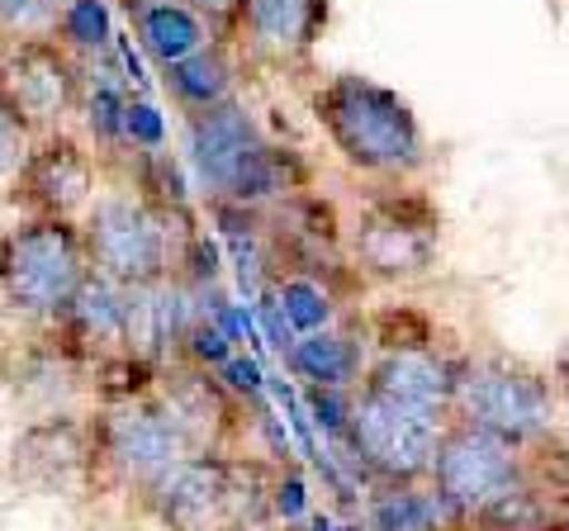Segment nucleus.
Listing matches in <instances>:
<instances>
[{
    "label": "nucleus",
    "mask_w": 569,
    "mask_h": 531,
    "mask_svg": "<svg viewBox=\"0 0 569 531\" xmlns=\"http://www.w3.org/2000/svg\"><path fill=\"white\" fill-rule=\"evenodd\" d=\"M190 162L219 204L247 209L290 190V157L266 143L257 119L233 100L190 114Z\"/></svg>",
    "instance_id": "nucleus-2"
},
{
    "label": "nucleus",
    "mask_w": 569,
    "mask_h": 531,
    "mask_svg": "<svg viewBox=\"0 0 569 531\" xmlns=\"http://www.w3.org/2000/svg\"><path fill=\"white\" fill-rule=\"evenodd\" d=\"M194 14H209V20H223V14H233L242 0H186Z\"/></svg>",
    "instance_id": "nucleus-27"
},
{
    "label": "nucleus",
    "mask_w": 569,
    "mask_h": 531,
    "mask_svg": "<svg viewBox=\"0 0 569 531\" xmlns=\"http://www.w3.org/2000/svg\"><path fill=\"white\" fill-rule=\"evenodd\" d=\"M447 422L413 413L403 403L376 394V389L356 384L351 394V422H347V451L370 480H380L385 489L395 484H418L432 474V460L441 447Z\"/></svg>",
    "instance_id": "nucleus-7"
},
{
    "label": "nucleus",
    "mask_w": 569,
    "mask_h": 531,
    "mask_svg": "<svg viewBox=\"0 0 569 531\" xmlns=\"http://www.w3.org/2000/svg\"><path fill=\"white\" fill-rule=\"evenodd\" d=\"M228 86H233V67H228L223 48H200L194 58L167 67V91L190 114H204V110H213V104H223Z\"/></svg>",
    "instance_id": "nucleus-19"
},
{
    "label": "nucleus",
    "mask_w": 569,
    "mask_h": 531,
    "mask_svg": "<svg viewBox=\"0 0 569 531\" xmlns=\"http://www.w3.org/2000/svg\"><path fill=\"white\" fill-rule=\"evenodd\" d=\"M138 33L142 43H148V52L162 67L171 62H186L194 58V52L204 48V14H194L186 0H152V6L138 10Z\"/></svg>",
    "instance_id": "nucleus-18"
},
{
    "label": "nucleus",
    "mask_w": 569,
    "mask_h": 531,
    "mask_svg": "<svg viewBox=\"0 0 569 531\" xmlns=\"http://www.w3.org/2000/svg\"><path fill=\"white\" fill-rule=\"evenodd\" d=\"M96 422H77L67 413L39 418L33 428L14 441V480L29 489H71L96 470Z\"/></svg>",
    "instance_id": "nucleus-14"
},
{
    "label": "nucleus",
    "mask_w": 569,
    "mask_h": 531,
    "mask_svg": "<svg viewBox=\"0 0 569 531\" xmlns=\"http://www.w3.org/2000/svg\"><path fill=\"white\" fill-rule=\"evenodd\" d=\"M58 29L71 48H104L114 39L110 29V10H104V0H67L62 14H58Z\"/></svg>",
    "instance_id": "nucleus-22"
},
{
    "label": "nucleus",
    "mask_w": 569,
    "mask_h": 531,
    "mask_svg": "<svg viewBox=\"0 0 569 531\" xmlns=\"http://www.w3.org/2000/svg\"><path fill=\"white\" fill-rule=\"evenodd\" d=\"M556 380H560V384H569V338H565L560 357H556Z\"/></svg>",
    "instance_id": "nucleus-29"
},
{
    "label": "nucleus",
    "mask_w": 569,
    "mask_h": 531,
    "mask_svg": "<svg viewBox=\"0 0 569 531\" xmlns=\"http://www.w3.org/2000/svg\"><path fill=\"white\" fill-rule=\"evenodd\" d=\"M560 432H565V447H569V384H560Z\"/></svg>",
    "instance_id": "nucleus-28"
},
{
    "label": "nucleus",
    "mask_w": 569,
    "mask_h": 531,
    "mask_svg": "<svg viewBox=\"0 0 569 531\" xmlns=\"http://www.w3.org/2000/svg\"><path fill=\"white\" fill-rule=\"evenodd\" d=\"M48 14V0H0V29H33Z\"/></svg>",
    "instance_id": "nucleus-24"
},
{
    "label": "nucleus",
    "mask_w": 569,
    "mask_h": 531,
    "mask_svg": "<svg viewBox=\"0 0 569 531\" xmlns=\"http://www.w3.org/2000/svg\"><path fill=\"white\" fill-rule=\"evenodd\" d=\"M527 451L512 447V441L493 437L485 428H475L466 418H451L447 432H441V447L432 460V493L447 518L466 522V518H485V512L518 493L527 480Z\"/></svg>",
    "instance_id": "nucleus-6"
},
{
    "label": "nucleus",
    "mask_w": 569,
    "mask_h": 531,
    "mask_svg": "<svg viewBox=\"0 0 569 531\" xmlns=\"http://www.w3.org/2000/svg\"><path fill=\"white\" fill-rule=\"evenodd\" d=\"M33 143H39V129H33L29 114L14 104L6 81H0V181H14V176H20Z\"/></svg>",
    "instance_id": "nucleus-21"
},
{
    "label": "nucleus",
    "mask_w": 569,
    "mask_h": 531,
    "mask_svg": "<svg viewBox=\"0 0 569 531\" xmlns=\"http://www.w3.org/2000/svg\"><path fill=\"white\" fill-rule=\"evenodd\" d=\"M290 365L305 375L309 384H328V389H356L366 380V361H361V347L347 332H309L290 347Z\"/></svg>",
    "instance_id": "nucleus-17"
},
{
    "label": "nucleus",
    "mask_w": 569,
    "mask_h": 531,
    "mask_svg": "<svg viewBox=\"0 0 569 531\" xmlns=\"http://www.w3.org/2000/svg\"><path fill=\"white\" fill-rule=\"evenodd\" d=\"M356 271H366L370 280L399 285L422 271H432L437 261V214L432 204L418 194H385L361 214L351 233Z\"/></svg>",
    "instance_id": "nucleus-8"
},
{
    "label": "nucleus",
    "mask_w": 569,
    "mask_h": 531,
    "mask_svg": "<svg viewBox=\"0 0 569 531\" xmlns=\"http://www.w3.org/2000/svg\"><path fill=\"white\" fill-rule=\"evenodd\" d=\"M86 280H91V252L71 219H29L0 242V294L14 313L62 318Z\"/></svg>",
    "instance_id": "nucleus-3"
},
{
    "label": "nucleus",
    "mask_w": 569,
    "mask_h": 531,
    "mask_svg": "<svg viewBox=\"0 0 569 531\" xmlns=\"http://www.w3.org/2000/svg\"><path fill=\"white\" fill-rule=\"evenodd\" d=\"M284 531H318V522H313V527H305V522H290V527H284Z\"/></svg>",
    "instance_id": "nucleus-30"
},
{
    "label": "nucleus",
    "mask_w": 569,
    "mask_h": 531,
    "mask_svg": "<svg viewBox=\"0 0 569 531\" xmlns=\"http://www.w3.org/2000/svg\"><path fill=\"white\" fill-rule=\"evenodd\" d=\"M247 43L266 58H299L328 24V0H242L238 6Z\"/></svg>",
    "instance_id": "nucleus-15"
},
{
    "label": "nucleus",
    "mask_w": 569,
    "mask_h": 531,
    "mask_svg": "<svg viewBox=\"0 0 569 531\" xmlns=\"http://www.w3.org/2000/svg\"><path fill=\"white\" fill-rule=\"evenodd\" d=\"M123 138H133V148L142 143V148H157L162 143V114L152 110V104H138V100H129V114H123Z\"/></svg>",
    "instance_id": "nucleus-23"
},
{
    "label": "nucleus",
    "mask_w": 569,
    "mask_h": 531,
    "mask_svg": "<svg viewBox=\"0 0 569 531\" xmlns=\"http://www.w3.org/2000/svg\"><path fill=\"white\" fill-rule=\"evenodd\" d=\"M86 252H91L96 275L114 280V285H157V280L176 275V252H171V228L167 209L152 204L148 194L114 190L100 194L86 214Z\"/></svg>",
    "instance_id": "nucleus-5"
},
{
    "label": "nucleus",
    "mask_w": 569,
    "mask_h": 531,
    "mask_svg": "<svg viewBox=\"0 0 569 531\" xmlns=\"http://www.w3.org/2000/svg\"><path fill=\"white\" fill-rule=\"evenodd\" d=\"M456 418L475 422L493 437L512 441V447H541L556 432L560 418V380H550L546 370L508 361V357H485L466 361L456 394Z\"/></svg>",
    "instance_id": "nucleus-4"
},
{
    "label": "nucleus",
    "mask_w": 569,
    "mask_h": 531,
    "mask_svg": "<svg viewBox=\"0 0 569 531\" xmlns=\"http://www.w3.org/2000/svg\"><path fill=\"white\" fill-rule=\"evenodd\" d=\"M219 380L233 389V394H257L261 389V370L252 365V361H242V357H233L228 365H219Z\"/></svg>",
    "instance_id": "nucleus-25"
},
{
    "label": "nucleus",
    "mask_w": 569,
    "mask_h": 531,
    "mask_svg": "<svg viewBox=\"0 0 569 531\" xmlns=\"http://www.w3.org/2000/svg\"><path fill=\"white\" fill-rule=\"evenodd\" d=\"M0 81L14 96V104L29 114V123L39 133H58V123L81 96V77L71 58L48 43V39H20L6 58H0Z\"/></svg>",
    "instance_id": "nucleus-13"
},
{
    "label": "nucleus",
    "mask_w": 569,
    "mask_h": 531,
    "mask_svg": "<svg viewBox=\"0 0 569 531\" xmlns=\"http://www.w3.org/2000/svg\"><path fill=\"white\" fill-rule=\"evenodd\" d=\"M233 474L238 465L219 455H186L148 489V503L171 531H238Z\"/></svg>",
    "instance_id": "nucleus-10"
},
{
    "label": "nucleus",
    "mask_w": 569,
    "mask_h": 531,
    "mask_svg": "<svg viewBox=\"0 0 569 531\" xmlns=\"http://www.w3.org/2000/svg\"><path fill=\"white\" fill-rule=\"evenodd\" d=\"M96 455L123 484L152 489L176 460L190 455V447L176 432V422L157 409V399H123L96 418Z\"/></svg>",
    "instance_id": "nucleus-9"
},
{
    "label": "nucleus",
    "mask_w": 569,
    "mask_h": 531,
    "mask_svg": "<svg viewBox=\"0 0 569 531\" xmlns=\"http://www.w3.org/2000/svg\"><path fill=\"white\" fill-rule=\"evenodd\" d=\"M460 375H466V361H451L447 351H437L432 342H418V347H380V357L366 365L361 384L403 403V409H413V413L451 422Z\"/></svg>",
    "instance_id": "nucleus-11"
},
{
    "label": "nucleus",
    "mask_w": 569,
    "mask_h": 531,
    "mask_svg": "<svg viewBox=\"0 0 569 531\" xmlns=\"http://www.w3.org/2000/svg\"><path fill=\"white\" fill-rule=\"evenodd\" d=\"M351 531H361V527H351Z\"/></svg>",
    "instance_id": "nucleus-31"
},
{
    "label": "nucleus",
    "mask_w": 569,
    "mask_h": 531,
    "mask_svg": "<svg viewBox=\"0 0 569 531\" xmlns=\"http://www.w3.org/2000/svg\"><path fill=\"white\" fill-rule=\"evenodd\" d=\"M14 200L33 209V219H71L96 204V162L67 133H43L29 162L14 176Z\"/></svg>",
    "instance_id": "nucleus-12"
},
{
    "label": "nucleus",
    "mask_w": 569,
    "mask_h": 531,
    "mask_svg": "<svg viewBox=\"0 0 569 531\" xmlns=\"http://www.w3.org/2000/svg\"><path fill=\"white\" fill-rule=\"evenodd\" d=\"M427 531H437V527H427Z\"/></svg>",
    "instance_id": "nucleus-32"
},
{
    "label": "nucleus",
    "mask_w": 569,
    "mask_h": 531,
    "mask_svg": "<svg viewBox=\"0 0 569 531\" xmlns=\"http://www.w3.org/2000/svg\"><path fill=\"white\" fill-rule=\"evenodd\" d=\"M123 318H129V304H123V285L104 280L91 271V280L81 285V294L71 299V309L62 313V323L71 332V342L91 347V351H123Z\"/></svg>",
    "instance_id": "nucleus-16"
},
{
    "label": "nucleus",
    "mask_w": 569,
    "mask_h": 531,
    "mask_svg": "<svg viewBox=\"0 0 569 531\" xmlns=\"http://www.w3.org/2000/svg\"><path fill=\"white\" fill-rule=\"evenodd\" d=\"M284 323H290L295 338H309V332H323L332 323V294L323 290L318 275H284L280 280V304Z\"/></svg>",
    "instance_id": "nucleus-20"
},
{
    "label": "nucleus",
    "mask_w": 569,
    "mask_h": 531,
    "mask_svg": "<svg viewBox=\"0 0 569 531\" xmlns=\"http://www.w3.org/2000/svg\"><path fill=\"white\" fill-rule=\"evenodd\" d=\"M276 512L284 522H299V512H305V480L299 474H284L276 484Z\"/></svg>",
    "instance_id": "nucleus-26"
},
{
    "label": "nucleus",
    "mask_w": 569,
    "mask_h": 531,
    "mask_svg": "<svg viewBox=\"0 0 569 531\" xmlns=\"http://www.w3.org/2000/svg\"><path fill=\"white\" fill-rule=\"evenodd\" d=\"M313 114L337 157L361 176L403 181V176H413L427 162L422 123L413 104L370 77H332L313 96Z\"/></svg>",
    "instance_id": "nucleus-1"
}]
</instances>
